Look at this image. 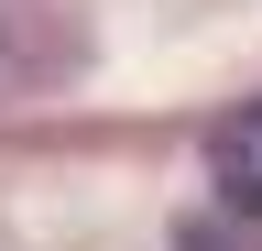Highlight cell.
<instances>
[{"label": "cell", "mask_w": 262, "mask_h": 251, "mask_svg": "<svg viewBox=\"0 0 262 251\" xmlns=\"http://www.w3.org/2000/svg\"><path fill=\"white\" fill-rule=\"evenodd\" d=\"M208 175H219V197L241 208V218H262V99L219 120V142H208Z\"/></svg>", "instance_id": "obj_1"}]
</instances>
